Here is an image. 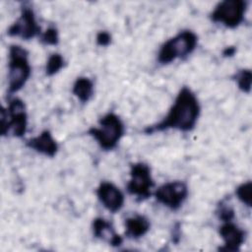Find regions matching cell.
<instances>
[{
    "mask_svg": "<svg viewBox=\"0 0 252 252\" xmlns=\"http://www.w3.org/2000/svg\"><path fill=\"white\" fill-rule=\"evenodd\" d=\"M199 115L200 104L195 94L188 87H183L164 119L145 128L144 132L153 134L168 129L189 132L195 128Z\"/></svg>",
    "mask_w": 252,
    "mask_h": 252,
    "instance_id": "1",
    "label": "cell"
},
{
    "mask_svg": "<svg viewBox=\"0 0 252 252\" xmlns=\"http://www.w3.org/2000/svg\"><path fill=\"white\" fill-rule=\"evenodd\" d=\"M8 68V94L11 95L19 92L26 85L32 74L29 52L20 45H11Z\"/></svg>",
    "mask_w": 252,
    "mask_h": 252,
    "instance_id": "2",
    "label": "cell"
},
{
    "mask_svg": "<svg viewBox=\"0 0 252 252\" xmlns=\"http://www.w3.org/2000/svg\"><path fill=\"white\" fill-rule=\"evenodd\" d=\"M197 42L198 36L194 32L189 30L182 31L160 46L158 61L165 65L175 59H185L195 50Z\"/></svg>",
    "mask_w": 252,
    "mask_h": 252,
    "instance_id": "3",
    "label": "cell"
},
{
    "mask_svg": "<svg viewBox=\"0 0 252 252\" xmlns=\"http://www.w3.org/2000/svg\"><path fill=\"white\" fill-rule=\"evenodd\" d=\"M99 127H92L88 133L94 137L99 147L104 151L116 148L124 135L125 128L122 120L113 112L103 115L98 121Z\"/></svg>",
    "mask_w": 252,
    "mask_h": 252,
    "instance_id": "4",
    "label": "cell"
},
{
    "mask_svg": "<svg viewBox=\"0 0 252 252\" xmlns=\"http://www.w3.org/2000/svg\"><path fill=\"white\" fill-rule=\"evenodd\" d=\"M28 115L24 101L18 97L10 100L7 108L1 109V135L23 137L27 131Z\"/></svg>",
    "mask_w": 252,
    "mask_h": 252,
    "instance_id": "5",
    "label": "cell"
},
{
    "mask_svg": "<svg viewBox=\"0 0 252 252\" xmlns=\"http://www.w3.org/2000/svg\"><path fill=\"white\" fill-rule=\"evenodd\" d=\"M246 9V1L224 0L220 2L211 13V20L228 29H235L244 21Z\"/></svg>",
    "mask_w": 252,
    "mask_h": 252,
    "instance_id": "6",
    "label": "cell"
},
{
    "mask_svg": "<svg viewBox=\"0 0 252 252\" xmlns=\"http://www.w3.org/2000/svg\"><path fill=\"white\" fill-rule=\"evenodd\" d=\"M154 186L151 167L147 163L136 162L131 164L130 180L127 184L129 194L136 196L139 201H143L151 196V190Z\"/></svg>",
    "mask_w": 252,
    "mask_h": 252,
    "instance_id": "7",
    "label": "cell"
},
{
    "mask_svg": "<svg viewBox=\"0 0 252 252\" xmlns=\"http://www.w3.org/2000/svg\"><path fill=\"white\" fill-rule=\"evenodd\" d=\"M7 33L10 36L21 37L25 40H29L37 34H41V29L37 25L34 12L30 5L27 3L23 4L19 19L10 26Z\"/></svg>",
    "mask_w": 252,
    "mask_h": 252,
    "instance_id": "8",
    "label": "cell"
},
{
    "mask_svg": "<svg viewBox=\"0 0 252 252\" xmlns=\"http://www.w3.org/2000/svg\"><path fill=\"white\" fill-rule=\"evenodd\" d=\"M188 196V187L183 181H171L159 186L155 192L156 200L166 208L178 210Z\"/></svg>",
    "mask_w": 252,
    "mask_h": 252,
    "instance_id": "9",
    "label": "cell"
},
{
    "mask_svg": "<svg viewBox=\"0 0 252 252\" xmlns=\"http://www.w3.org/2000/svg\"><path fill=\"white\" fill-rule=\"evenodd\" d=\"M96 195L103 207L111 213L120 211L124 205L123 193L111 182H101L96 189Z\"/></svg>",
    "mask_w": 252,
    "mask_h": 252,
    "instance_id": "10",
    "label": "cell"
},
{
    "mask_svg": "<svg viewBox=\"0 0 252 252\" xmlns=\"http://www.w3.org/2000/svg\"><path fill=\"white\" fill-rule=\"evenodd\" d=\"M220 235L223 240V246L219 250L236 252L244 243L246 232L232 221H225L220 227Z\"/></svg>",
    "mask_w": 252,
    "mask_h": 252,
    "instance_id": "11",
    "label": "cell"
},
{
    "mask_svg": "<svg viewBox=\"0 0 252 252\" xmlns=\"http://www.w3.org/2000/svg\"><path fill=\"white\" fill-rule=\"evenodd\" d=\"M26 145L30 149L49 158H53L58 151V144L48 130H44L38 136L28 140Z\"/></svg>",
    "mask_w": 252,
    "mask_h": 252,
    "instance_id": "12",
    "label": "cell"
},
{
    "mask_svg": "<svg viewBox=\"0 0 252 252\" xmlns=\"http://www.w3.org/2000/svg\"><path fill=\"white\" fill-rule=\"evenodd\" d=\"M93 232L96 238L102 239L109 243V245L118 247L123 243L121 235L117 234L110 221L103 218H96L93 221Z\"/></svg>",
    "mask_w": 252,
    "mask_h": 252,
    "instance_id": "13",
    "label": "cell"
},
{
    "mask_svg": "<svg viewBox=\"0 0 252 252\" xmlns=\"http://www.w3.org/2000/svg\"><path fill=\"white\" fill-rule=\"evenodd\" d=\"M150 220L141 215H136L125 220V235L128 238L138 239L150 230Z\"/></svg>",
    "mask_w": 252,
    "mask_h": 252,
    "instance_id": "14",
    "label": "cell"
},
{
    "mask_svg": "<svg viewBox=\"0 0 252 252\" xmlns=\"http://www.w3.org/2000/svg\"><path fill=\"white\" fill-rule=\"evenodd\" d=\"M94 91V83L90 78L87 77H79L75 81L72 89L73 94L76 95L82 102H88L92 98Z\"/></svg>",
    "mask_w": 252,
    "mask_h": 252,
    "instance_id": "15",
    "label": "cell"
},
{
    "mask_svg": "<svg viewBox=\"0 0 252 252\" xmlns=\"http://www.w3.org/2000/svg\"><path fill=\"white\" fill-rule=\"evenodd\" d=\"M65 65V60L63 56L59 53L51 54L46 62L45 73L47 76H53L58 73Z\"/></svg>",
    "mask_w": 252,
    "mask_h": 252,
    "instance_id": "16",
    "label": "cell"
},
{
    "mask_svg": "<svg viewBox=\"0 0 252 252\" xmlns=\"http://www.w3.org/2000/svg\"><path fill=\"white\" fill-rule=\"evenodd\" d=\"M234 78L239 90L249 94L251 90V81H252L251 71L249 69H242L238 73H236Z\"/></svg>",
    "mask_w": 252,
    "mask_h": 252,
    "instance_id": "17",
    "label": "cell"
},
{
    "mask_svg": "<svg viewBox=\"0 0 252 252\" xmlns=\"http://www.w3.org/2000/svg\"><path fill=\"white\" fill-rule=\"evenodd\" d=\"M216 215L218 216L219 220L221 221H232L234 219V210L233 208L226 202V200H222L216 210Z\"/></svg>",
    "mask_w": 252,
    "mask_h": 252,
    "instance_id": "18",
    "label": "cell"
},
{
    "mask_svg": "<svg viewBox=\"0 0 252 252\" xmlns=\"http://www.w3.org/2000/svg\"><path fill=\"white\" fill-rule=\"evenodd\" d=\"M251 189L252 183L251 181H247L240 184L235 190V195L238 200L247 207H251Z\"/></svg>",
    "mask_w": 252,
    "mask_h": 252,
    "instance_id": "19",
    "label": "cell"
},
{
    "mask_svg": "<svg viewBox=\"0 0 252 252\" xmlns=\"http://www.w3.org/2000/svg\"><path fill=\"white\" fill-rule=\"evenodd\" d=\"M39 39L45 45H57L59 42L57 29L54 27H49L45 32L40 34Z\"/></svg>",
    "mask_w": 252,
    "mask_h": 252,
    "instance_id": "20",
    "label": "cell"
},
{
    "mask_svg": "<svg viewBox=\"0 0 252 252\" xmlns=\"http://www.w3.org/2000/svg\"><path fill=\"white\" fill-rule=\"evenodd\" d=\"M96 43L99 46H108L111 42V34L106 31H101L96 34Z\"/></svg>",
    "mask_w": 252,
    "mask_h": 252,
    "instance_id": "21",
    "label": "cell"
},
{
    "mask_svg": "<svg viewBox=\"0 0 252 252\" xmlns=\"http://www.w3.org/2000/svg\"><path fill=\"white\" fill-rule=\"evenodd\" d=\"M180 223H176L173 226V232H172V241L175 243H178L180 239Z\"/></svg>",
    "mask_w": 252,
    "mask_h": 252,
    "instance_id": "22",
    "label": "cell"
},
{
    "mask_svg": "<svg viewBox=\"0 0 252 252\" xmlns=\"http://www.w3.org/2000/svg\"><path fill=\"white\" fill-rule=\"evenodd\" d=\"M235 52H236V49L234 46H227L223 49L222 55L225 57H230V56H233Z\"/></svg>",
    "mask_w": 252,
    "mask_h": 252,
    "instance_id": "23",
    "label": "cell"
}]
</instances>
